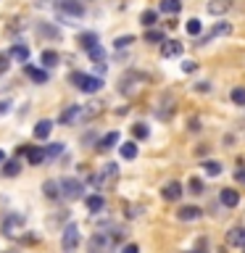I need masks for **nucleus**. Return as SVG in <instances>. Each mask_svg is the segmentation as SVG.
Returning <instances> with one entry per match:
<instances>
[{"mask_svg":"<svg viewBox=\"0 0 245 253\" xmlns=\"http://www.w3.org/2000/svg\"><path fill=\"white\" fill-rule=\"evenodd\" d=\"M24 71H27L35 82H47V74H45V71H40V69H35V66H24Z\"/></svg>","mask_w":245,"mask_h":253,"instance_id":"23","label":"nucleus"},{"mask_svg":"<svg viewBox=\"0 0 245 253\" xmlns=\"http://www.w3.org/2000/svg\"><path fill=\"white\" fill-rule=\"evenodd\" d=\"M122 253H140V248H137L134 243H129V245H124V251H122Z\"/></svg>","mask_w":245,"mask_h":253,"instance_id":"38","label":"nucleus"},{"mask_svg":"<svg viewBox=\"0 0 245 253\" xmlns=\"http://www.w3.org/2000/svg\"><path fill=\"white\" fill-rule=\"evenodd\" d=\"M8 108H11V103H8V100H0V114H8Z\"/></svg>","mask_w":245,"mask_h":253,"instance_id":"40","label":"nucleus"},{"mask_svg":"<svg viewBox=\"0 0 245 253\" xmlns=\"http://www.w3.org/2000/svg\"><path fill=\"white\" fill-rule=\"evenodd\" d=\"M61 185V198H66V201H79L84 193H82V182L79 179H74V177H66V179H61L58 182Z\"/></svg>","mask_w":245,"mask_h":253,"instance_id":"3","label":"nucleus"},{"mask_svg":"<svg viewBox=\"0 0 245 253\" xmlns=\"http://www.w3.org/2000/svg\"><path fill=\"white\" fill-rule=\"evenodd\" d=\"M132 42H134V37L129 35V37H119L114 45H116V47H126V45H132Z\"/></svg>","mask_w":245,"mask_h":253,"instance_id":"36","label":"nucleus"},{"mask_svg":"<svg viewBox=\"0 0 245 253\" xmlns=\"http://www.w3.org/2000/svg\"><path fill=\"white\" fill-rule=\"evenodd\" d=\"M182 193H185V190H182V185H179V182H166V185H163V190H161V195L166 198V201H179V198H182Z\"/></svg>","mask_w":245,"mask_h":253,"instance_id":"6","label":"nucleus"},{"mask_svg":"<svg viewBox=\"0 0 245 253\" xmlns=\"http://www.w3.org/2000/svg\"><path fill=\"white\" fill-rule=\"evenodd\" d=\"M132 132H134V137H137V140H145L148 137V126L145 124H134Z\"/></svg>","mask_w":245,"mask_h":253,"instance_id":"33","label":"nucleus"},{"mask_svg":"<svg viewBox=\"0 0 245 253\" xmlns=\"http://www.w3.org/2000/svg\"><path fill=\"white\" fill-rule=\"evenodd\" d=\"M79 111H82V106H69V108L61 114L58 122H61V124H79Z\"/></svg>","mask_w":245,"mask_h":253,"instance_id":"9","label":"nucleus"},{"mask_svg":"<svg viewBox=\"0 0 245 253\" xmlns=\"http://www.w3.org/2000/svg\"><path fill=\"white\" fill-rule=\"evenodd\" d=\"M145 42H161V45H163V32L148 29V32H145Z\"/></svg>","mask_w":245,"mask_h":253,"instance_id":"28","label":"nucleus"},{"mask_svg":"<svg viewBox=\"0 0 245 253\" xmlns=\"http://www.w3.org/2000/svg\"><path fill=\"white\" fill-rule=\"evenodd\" d=\"M40 61H42V66H58V53L55 50H42V55H40Z\"/></svg>","mask_w":245,"mask_h":253,"instance_id":"20","label":"nucleus"},{"mask_svg":"<svg viewBox=\"0 0 245 253\" xmlns=\"http://www.w3.org/2000/svg\"><path fill=\"white\" fill-rule=\"evenodd\" d=\"M221 203H224L227 209H235V206L240 203V195H237V190H229V187L221 190Z\"/></svg>","mask_w":245,"mask_h":253,"instance_id":"13","label":"nucleus"},{"mask_svg":"<svg viewBox=\"0 0 245 253\" xmlns=\"http://www.w3.org/2000/svg\"><path fill=\"white\" fill-rule=\"evenodd\" d=\"M37 32H40V35H45V37H53V40H58V32H55L53 27H47V24H40V27H37Z\"/></svg>","mask_w":245,"mask_h":253,"instance_id":"32","label":"nucleus"},{"mask_svg":"<svg viewBox=\"0 0 245 253\" xmlns=\"http://www.w3.org/2000/svg\"><path fill=\"white\" fill-rule=\"evenodd\" d=\"M87 53H90V58H92L95 63H103V58H106V50H103L100 45H95L92 50H87Z\"/></svg>","mask_w":245,"mask_h":253,"instance_id":"29","label":"nucleus"},{"mask_svg":"<svg viewBox=\"0 0 245 253\" xmlns=\"http://www.w3.org/2000/svg\"><path fill=\"white\" fill-rule=\"evenodd\" d=\"M161 55H163V58H174V55H182V42H177V40H163Z\"/></svg>","mask_w":245,"mask_h":253,"instance_id":"7","label":"nucleus"},{"mask_svg":"<svg viewBox=\"0 0 245 253\" xmlns=\"http://www.w3.org/2000/svg\"><path fill=\"white\" fill-rule=\"evenodd\" d=\"M79 45H82L84 50H92V47L98 45V35H95V32H84V35H79Z\"/></svg>","mask_w":245,"mask_h":253,"instance_id":"19","label":"nucleus"},{"mask_svg":"<svg viewBox=\"0 0 245 253\" xmlns=\"http://www.w3.org/2000/svg\"><path fill=\"white\" fill-rule=\"evenodd\" d=\"M103 209H106V198H103V195H87V211L98 213Z\"/></svg>","mask_w":245,"mask_h":253,"instance_id":"14","label":"nucleus"},{"mask_svg":"<svg viewBox=\"0 0 245 253\" xmlns=\"http://www.w3.org/2000/svg\"><path fill=\"white\" fill-rule=\"evenodd\" d=\"M235 177H237V182H245V171L240 169V171H237V174H235Z\"/></svg>","mask_w":245,"mask_h":253,"instance_id":"42","label":"nucleus"},{"mask_svg":"<svg viewBox=\"0 0 245 253\" xmlns=\"http://www.w3.org/2000/svg\"><path fill=\"white\" fill-rule=\"evenodd\" d=\"M61 248H63V253H77V248H79V227L74 224V221L66 224V229H63Z\"/></svg>","mask_w":245,"mask_h":253,"instance_id":"4","label":"nucleus"},{"mask_svg":"<svg viewBox=\"0 0 245 253\" xmlns=\"http://www.w3.org/2000/svg\"><path fill=\"white\" fill-rule=\"evenodd\" d=\"M190 193H203V182L201 179H198V177H193V179H190Z\"/></svg>","mask_w":245,"mask_h":253,"instance_id":"35","label":"nucleus"},{"mask_svg":"<svg viewBox=\"0 0 245 253\" xmlns=\"http://www.w3.org/2000/svg\"><path fill=\"white\" fill-rule=\"evenodd\" d=\"M122 156L126 158V161H132V158L137 156V145H134V142H124V145H122Z\"/></svg>","mask_w":245,"mask_h":253,"instance_id":"26","label":"nucleus"},{"mask_svg":"<svg viewBox=\"0 0 245 253\" xmlns=\"http://www.w3.org/2000/svg\"><path fill=\"white\" fill-rule=\"evenodd\" d=\"M179 8H182L179 0H161V11H163V13H169V16H174V13L179 11Z\"/></svg>","mask_w":245,"mask_h":253,"instance_id":"22","label":"nucleus"},{"mask_svg":"<svg viewBox=\"0 0 245 253\" xmlns=\"http://www.w3.org/2000/svg\"><path fill=\"white\" fill-rule=\"evenodd\" d=\"M24 224H27V219H24V213H8V216L3 219V224H0V232H3L5 237H19V232L24 229Z\"/></svg>","mask_w":245,"mask_h":253,"instance_id":"1","label":"nucleus"},{"mask_svg":"<svg viewBox=\"0 0 245 253\" xmlns=\"http://www.w3.org/2000/svg\"><path fill=\"white\" fill-rule=\"evenodd\" d=\"M195 90H198V92H208V84L201 82V84H195Z\"/></svg>","mask_w":245,"mask_h":253,"instance_id":"41","label":"nucleus"},{"mask_svg":"<svg viewBox=\"0 0 245 253\" xmlns=\"http://www.w3.org/2000/svg\"><path fill=\"white\" fill-rule=\"evenodd\" d=\"M119 142V132H108L106 137H100V142H98V153H106V150H111Z\"/></svg>","mask_w":245,"mask_h":253,"instance_id":"12","label":"nucleus"},{"mask_svg":"<svg viewBox=\"0 0 245 253\" xmlns=\"http://www.w3.org/2000/svg\"><path fill=\"white\" fill-rule=\"evenodd\" d=\"M42 193H45V198H50V201H58L61 198V185L55 179H47L42 185Z\"/></svg>","mask_w":245,"mask_h":253,"instance_id":"10","label":"nucleus"},{"mask_svg":"<svg viewBox=\"0 0 245 253\" xmlns=\"http://www.w3.org/2000/svg\"><path fill=\"white\" fill-rule=\"evenodd\" d=\"M187 32H190V35H201V21H198V19H190V21H187Z\"/></svg>","mask_w":245,"mask_h":253,"instance_id":"34","label":"nucleus"},{"mask_svg":"<svg viewBox=\"0 0 245 253\" xmlns=\"http://www.w3.org/2000/svg\"><path fill=\"white\" fill-rule=\"evenodd\" d=\"M203 169H205V174H208V177H219V174H221V164H216V161H205Z\"/></svg>","mask_w":245,"mask_h":253,"instance_id":"27","label":"nucleus"},{"mask_svg":"<svg viewBox=\"0 0 245 253\" xmlns=\"http://www.w3.org/2000/svg\"><path fill=\"white\" fill-rule=\"evenodd\" d=\"M42 150H45V158H55V156H61L63 145H61V142H50V145H45Z\"/></svg>","mask_w":245,"mask_h":253,"instance_id":"24","label":"nucleus"},{"mask_svg":"<svg viewBox=\"0 0 245 253\" xmlns=\"http://www.w3.org/2000/svg\"><path fill=\"white\" fill-rule=\"evenodd\" d=\"M227 11H229V0H211L208 3V13H213V16H221Z\"/></svg>","mask_w":245,"mask_h":253,"instance_id":"17","label":"nucleus"},{"mask_svg":"<svg viewBox=\"0 0 245 253\" xmlns=\"http://www.w3.org/2000/svg\"><path fill=\"white\" fill-rule=\"evenodd\" d=\"M227 240H229V245H240V248L245 251V229H243V227H235V229H229Z\"/></svg>","mask_w":245,"mask_h":253,"instance_id":"11","label":"nucleus"},{"mask_svg":"<svg viewBox=\"0 0 245 253\" xmlns=\"http://www.w3.org/2000/svg\"><path fill=\"white\" fill-rule=\"evenodd\" d=\"M8 61H11V55L0 53V71H8Z\"/></svg>","mask_w":245,"mask_h":253,"instance_id":"37","label":"nucleus"},{"mask_svg":"<svg viewBox=\"0 0 245 253\" xmlns=\"http://www.w3.org/2000/svg\"><path fill=\"white\" fill-rule=\"evenodd\" d=\"M177 216H179L182 221H195V219L203 216V211L198 209V206H182V209L177 211Z\"/></svg>","mask_w":245,"mask_h":253,"instance_id":"8","label":"nucleus"},{"mask_svg":"<svg viewBox=\"0 0 245 253\" xmlns=\"http://www.w3.org/2000/svg\"><path fill=\"white\" fill-rule=\"evenodd\" d=\"M182 69H185V71H195L198 66H195V61H185V63H182Z\"/></svg>","mask_w":245,"mask_h":253,"instance_id":"39","label":"nucleus"},{"mask_svg":"<svg viewBox=\"0 0 245 253\" xmlns=\"http://www.w3.org/2000/svg\"><path fill=\"white\" fill-rule=\"evenodd\" d=\"M232 100L237 106H245V87H235L232 90Z\"/></svg>","mask_w":245,"mask_h":253,"instance_id":"30","label":"nucleus"},{"mask_svg":"<svg viewBox=\"0 0 245 253\" xmlns=\"http://www.w3.org/2000/svg\"><path fill=\"white\" fill-rule=\"evenodd\" d=\"M156 19H158V13H156V11H142V16H140V24H142V27H153Z\"/></svg>","mask_w":245,"mask_h":253,"instance_id":"25","label":"nucleus"},{"mask_svg":"<svg viewBox=\"0 0 245 253\" xmlns=\"http://www.w3.org/2000/svg\"><path fill=\"white\" fill-rule=\"evenodd\" d=\"M58 13H66V16L79 19V16L84 13V5L79 3V0H58Z\"/></svg>","mask_w":245,"mask_h":253,"instance_id":"5","label":"nucleus"},{"mask_svg":"<svg viewBox=\"0 0 245 253\" xmlns=\"http://www.w3.org/2000/svg\"><path fill=\"white\" fill-rule=\"evenodd\" d=\"M229 32H232V27H229V24H216V27H213V32L208 37H219V35H229Z\"/></svg>","mask_w":245,"mask_h":253,"instance_id":"31","label":"nucleus"},{"mask_svg":"<svg viewBox=\"0 0 245 253\" xmlns=\"http://www.w3.org/2000/svg\"><path fill=\"white\" fill-rule=\"evenodd\" d=\"M50 129H53V124L47 122V119H42V122L35 124V137H37V140H45L47 134H50Z\"/></svg>","mask_w":245,"mask_h":253,"instance_id":"18","label":"nucleus"},{"mask_svg":"<svg viewBox=\"0 0 245 253\" xmlns=\"http://www.w3.org/2000/svg\"><path fill=\"white\" fill-rule=\"evenodd\" d=\"M71 82H74L82 92H98L103 87L100 77H90V74H82V71H74V74H71Z\"/></svg>","mask_w":245,"mask_h":253,"instance_id":"2","label":"nucleus"},{"mask_svg":"<svg viewBox=\"0 0 245 253\" xmlns=\"http://www.w3.org/2000/svg\"><path fill=\"white\" fill-rule=\"evenodd\" d=\"M5 161V153H3V150H0V164H3Z\"/></svg>","mask_w":245,"mask_h":253,"instance_id":"43","label":"nucleus"},{"mask_svg":"<svg viewBox=\"0 0 245 253\" xmlns=\"http://www.w3.org/2000/svg\"><path fill=\"white\" fill-rule=\"evenodd\" d=\"M8 55H11V58H16V61H21V63H27V61H29V47H27V45H13Z\"/></svg>","mask_w":245,"mask_h":253,"instance_id":"16","label":"nucleus"},{"mask_svg":"<svg viewBox=\"0 0 245 253\" xmlns=\"http://www.w3.org/2000/svg\"><path fill=\"white\" fill-rule=\"evenodd\" d=\"M24 156H27V161L35 164V166L45 161V150H42V148H32V145H27V153H24Z\"/></svg>","mask_w":245,"mask_h":253,"instance_id":"15","label":"nucleus"},{"mask_svg":"<svg viewBox=\"0 0 245 253\" xmlns=\"http://www.w3.org/2000/svg\"><path fill=\"white\" fill-rule=\"evenodd\" d=\"M0 171H3V177H16V174L21 171V164L19 161H5Z\"/></svg>","mask_w":245,"mask_h":253,"instance_id":"21","label":"nucleus"}]
</instances>
